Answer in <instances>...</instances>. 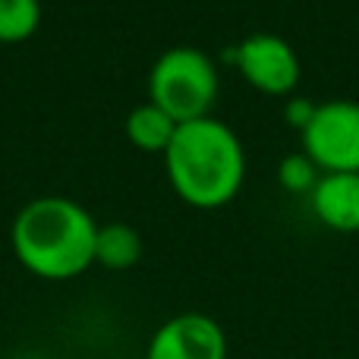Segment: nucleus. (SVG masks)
Segmentation results:
<instances>
[{"label": "nucleus", "instance_id": "nucleus-1", "mask_svg": "<svg viewBox=\"0 0 359 359\" xmlns=\"http://www.w3.org/2000/svg\"><path fill=\"white\" fill-rule=\"evenodd\" d=\"M13 252L44 280H69L95 262L98 221L67 196H38L13 217Z\"/></svg>", "mask_w": 359, "mask_h": 359}, {"label": "nucleus", "instance_id": "nucleus-2", "mask_svg": "<svg viewBox=\"0 0 359 359\" xmlns=\"http://www.w3.org/2000/svg\"><path fill=\"white\" fill-rule=\"evenodd\" d=\"M164 164L177 196L196 208L227 205L246 177V151L240 136L211 114L177 126L164 151Z\"/></svg>", "mask_w": 359, "mask_h": 359}, {"label": "nucleus", "instance_id": "nucleus-3", "mask_svg": "<svg viewBox=\"0 0 359 359\" xmlns=\"http://www.w3.org/2000/svg\"><path fill=\"white\" fill-rule=\"evenodd\" d=\"M217 67L196 44L168 48L149 69V101L177 123L208 117L217 98Z\"/></svg>", "mask_w": 359, "mask_h": 359}, {"label": "nucleus", "instance_id": "nucleus-4", "mask_svg": "<svg viewBox=\"0 0 359 359\" xmlns=\"http://www.w3.org/2000/svg\"><path fill=\"white\" fill-rule=\"evenodd\" d=\"M303 151L325 174H359V101L334 98L316 104L303 126Z\"/></svg>", "mask_w": 359, "mask_h": 359}, {"label": "nucleus", "instance_id": "nucleus-5", "mask_svg": "<svg viewBox=\"0 0 359 359\" xmlns=\"http://www.w3.org/2000/svg\"><path fill=\"white\" fill-rule=\"evenodd\" d=\"M227 57L236 63L249 86L265 95H287L299 82V57L287 38L274 32H255L246 35Z\"/></svg>", "mask_w": 359, "mask_h": 359}, {"label": "nucleus", "instance_id": "nucleus-6", "mask_svg": "<svg viewBox=\"0 0 359 359\" xmlns=\"http://www.w3.org/2000/svg\"><path fill=\"white\" fill-rule=\"evenodd\" d=\"M145 359H227V334L211 316L180 312L151 334Z\"/></svg>", "mask_w": 359, "mask_h": 359}, {"label": "nucleus", "instance_id": "nucleus-7", "mask_svg": "<svg viewBox=\"0 0 359 359\" xmlns=\"http://www.w3.org/2000/svg\"><path fill=\"white\" fill-rule=\"evenodd\" d=\"M309 202L316 217L337 233L359 230V174H322Z\"/></svg>", "mask_w": 359, "mask_h": 359}, {"label": "nucleus", "instance_id": "nucleus-8", "mask_svg": "<svg viewBox=\"0 0 359 359\" xmlns=\"http://www.w3.org/2000/svg\"><path fill=\"white\" fill-rule=\"evenodd\" d=\"M177 120L170 117L168 111H161L158 104H151V101H145V104H136L130 111V117H126V136H130V142L136 145V149L142 151H168L170 139H174L177 133Z\"/></svg>", "mask_w": 359, "mask_h": 359}, {"label": "nucleus", "instance_id": "nucleus-9", "mask_svg": "<svg viewBox=\"0 0 359 359\" xmlns=\"http://www.w3.org/2000/svg\"><path fill=\"white\" fill-rule=\"evenodd\" d=\"M142 255V236L136 227L123 221L98 224V236H95V262L111 271H123L133 268Z\"/></svg>", "mask_w": 359, "mask_h": 359}, {"label": "nucleus", "instance_id": "nucleus-10", "mask_svg": "<svg viewBox=\"0 0 359 359\" xmlns=\"http://www.w3.org/2000/svg\"><path fill=\"white\" fill-rule=\"evenodd\" d=\"M41 22V0H0V41H25Z\"/></svg>", "mask_w": 359, "mask_h": 359}, {"label": "nucleus", "instance_id": "nucleus-11", "mask_svg": "<svg viewBox=\"0 0 359 359\" xmlns=\"http://www.w3.org/2000/svg\"><path fill=\"white\" fill-rule=\"evenodd\" d=\"M318 168L309 161V155L306 151H297V155H287L284 161H280L278 168V180L280 186H287L290 192H312V186L318 183Z\"/></svg>", "mask_w": 359, "mask_h": 359}, {"label": "nucleus", "instance_id": "nucleus-12", "mask_svg": "<svg viewBox=\"0 0 359 359\" xmlns=\"http://www.w3.org/2000/svg\"><path fill=\"white\" fill-rule=\"evenodd\" d=\"M312 111H316V104H309L306 98H293L290 104H287V117H290V123L297 126V130H303V126L309 123Z\"/></svg>", "mask_w": 359, "mask_h": 359}]
</instances>
